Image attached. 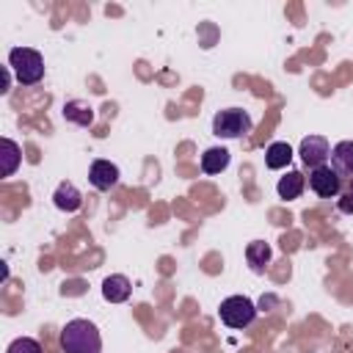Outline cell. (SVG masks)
<instances>
[{"label":"cell","instance_id":"6da1fadb","mask_svg":"<svg viewBox=\"0 0 353 353\" xmlns=\"http://www.w3.org/2000/svg\"><path fill=\"white\" fill-rule=\"evenodd\" d=\"M61 347H63V353H99L102 336L91 320L77 317L61 328Z\"/></svg>","mask_w":353,"mask_h":353},{"label":"cell","instance_id":"7a4b0ae2","mask_svg":"<svg viewBox=\"0 0 353 353\" xmlns=\"http://www.w3.org/2000/svg\"><path fill=\"white\" fill-rule=\"evenodd\" d=\"M8 69L22 85H36L44 77V58L30 47H14L8 52Z\"/></svg>","mask_w":353,"mask_h":353},{"label":"cell","instance_id":"3957f363","mask_svg":"<svg viewBox=\"0 0 353 353\" xmlns=\"http://www.w3.org/2000/svg\"><path fill=\"white\" fill-rule=\"evenodd\" d=\"M218 314H221V323H223V325H229V328H245V325L254 323L256 306H254V301L245 298V295H229L226 301H221Z\"/></svg>","mask_w":353,"mask_h":353},{"label":"cell","instance_id":"277c9868","mask_svg":"<svg viewBox=\"0 0 353 353\" xmlns=\"http://www.w3.org/2000/svg\"><path fill=\"white\" fill-rule=\"evenodd\" d=\"M251 130V116L243 108H226L212 116V132L218 138H240Z\"/></svg>","mask_w":353,"mask_h":353},{"label":"cell","instance_id":"5b68a950","mask_svg":"<svg viewBox=\"0 0 353 353\" xmlns=\"http://www.w3.org/2000/svg\"><path fill=\"white\" fill-rule=\"evenodd\" d=\"M309 188H312L320 199H334V196H339L342 179H339V174H336L331 165H317V168H312V174H309Z\"/></svg>","mask_w":353,"mask_h":353},{"label":"cell","instance_id":"8992f818","mask_svg":"<svg viewBox=\"0 0 353 353\" xmlns=\"http://www.w3.org/2000/svg\"><path fill=\"white\" fill-rule=\"evenodd\" d=\"M298 154H301L303 165L317 168V165H325V160L331 157V146H328V141L323 135H309V138L301 141Z\"/></svg>","mask_w":353,"mask_h":353},{"label":"cell","instance_id":"52a82bcc","mask_svg":"<svg viewBox=\"0 0 353 353\" xmlns=\"http://www.w3.org/2000/svg\"><path fill=\"white\" fill-rule=\"evenodd\" d=\"M88 182L97 190H110L119 182V165L110 160H94L88 168Z\"/></svg>","mask_w":353,"mask_h":353},{"label":"cell","instance_id":"ba28073f","mask_svg":"<svg viewBox=\"0 0 353 353\" xmlns=\"http://www.w3.org/2000/svg\"><path fill=\"white\" fill-rule=\"evenodd\" d=\"M130 292H132V284L121 273H113V276H108L102 281V298L110 301V303H124L130 298Z\"/></svg>","mask_w":353,"mask_h":353},{"label":"cell","instance_id":"9c48e42d","mask_svg":"<svg viewBox=\"0 0 353 353\" xmlns=\"http://www.w3.org/2000/svg\"><path fill=\"white\" fill-rule=\"evenodd\" d=\"M52 201H55V207L61 212H77L80 204H83V196H80V190L72 182H61L55 188V193H52Z\"/></svg>","mask_w":353,"mask_h":353},{"label":"cell","instance_id":"30bf717a","mask_svg":"<svg viewBox=\"0 0 353 353\" xmlns=\"http://www.w3.org/2000/svg\"><path fill=\"white\" fill-rule=\"evenodd\" d=\"M303 188H306V179H303L301 171H287V174L276 182V193H279V199H287V201L298 199V196L303 193Z\"/></svg>","mask_w":353,"mask_h":353},{"label":"cell","instance_id":"8fae6325","mask_svg":"<svg viewBox=\"0 0 353 353\" xmlns=\"http://www.w3.org/2000/svg\"><path fill=\"white\" fill-rule=\"evenodd\" d=\"M292 160V146L287 141H273L268 149H265V165L279 171V168H287Z\"/></svg>","mask_w":353,"mask_h":353},{"label":"cell","instance_id":"7c38bea8","mask_svg":"<svg viewBox=\"0 0 353 353\" xmlns=\"http://www.w3.org/2000/svg\"><path fill=\"white\" fill-rule=\"evenodd\" d=\"M331 168L336 174H353V141H339L331 149Z\"/></svg>","mask_w":353,"mask_h":353},{"label":"cell","instance_id":"4fadbf2b","mask_svg":"<svg viewBox=\"0 0 353 353\" xmlns=\"http://www.w3.org/2000/svg\"><path fill=\"white\" fill-rule=\"evenodd\" d=\"M63 119L72 121V124H77V127H88V124L94 121V110H91L88 102H83V99H72V102L63 105Z\"/></svg>","mask_w":353,"mask_h":353},{"label":"cell","instance_id":"5bb4252c","mask_svg":"<svg viewBox=\"0 0 353 353\" xmlns=\"http://www.w3.org/2000/svg\"><path fill=\"white\" fill-rule=\"evenodd\" d=\"M270 256H273V251H270V245H268L265 240H254V243H248V248H245V259H248V265H251L254 273H262L265 265L270 262Z\"/></svg>","mask_w":353,"mask_h":353},{"label":"cell","instance_id":"9a60e30c","mask_svg":"<svg viewBox=\"0 0 353 353\" xmlns=\"http://www.w3.org/2000/svg\"><path fill=\"white\" fill-rule=\"evenodd\" d=\"M229 165V152L223 146H212L201 154V171L204 174H221Z\"/></svg>","mask_w":353,"mask_h":353},{"label":"cell","instance_id":"2e32d148","mask_svg":"<svg viewBox=\"0 0 353 353\" xmlns=\"http://www.w3.org/2000/svg\"><path fill=\"white\" fill-rule=\"evenodd\" d=\"M19 146L11 138H3V176H11L19 165Z\"/></svg>","mask_w":353,"mask_h":353},{"label":"cell","instance_id":"e0dca14e","mask_svg":"<svg viewBox=\"0 0 353 353\" xmlns=\"http://www.w3.org/2000/svg\"><path fill=\"white\" fill-rule=\"evenodd\" d=\"M6 353H44V350H41V345H39L36 339H30V336H19V339H14V342L8 345Z\"/></svg>","mask_w":353,"mask_h":353},{"label":"cell","instance_id":"ac0fdd59","mask_svg":"<svg viewBox=\"0 0 353 353\" xmlns=\"http://www.w3.org/2000/svg\"><path fill=\"white\" fill-rule=\"evenodd\" d=\"M339 212L353 215V193H350V190H347L345 196H339Z\"/></svg>","mask_w":353,"mask_h":353},{"label":"cell","instance_id":"d6986e66","mask_svg":"<svg viewBox=\"0 0 353 353\" xmlns=\"http://www.w3.org/2000/svg\"><path fill=\"white\" fill-rule=\"evenodd\" d=\"M350 193H353V179H350Z\"/></svg>","mask_w":353,"mask_h":353}]
</instances>
